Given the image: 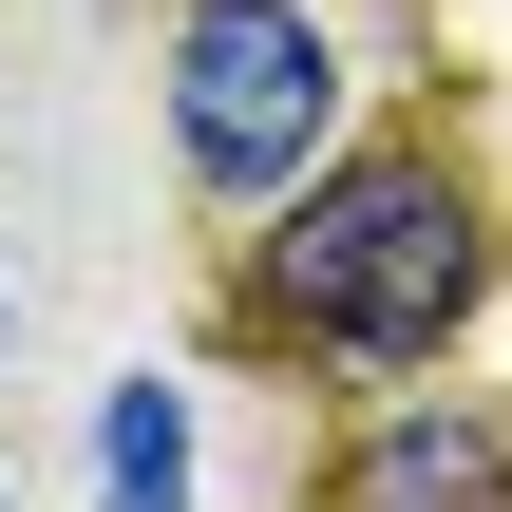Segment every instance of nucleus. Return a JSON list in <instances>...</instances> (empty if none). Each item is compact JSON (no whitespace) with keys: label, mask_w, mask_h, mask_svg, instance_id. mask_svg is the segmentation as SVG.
Segmentation results:
<instances>
[{"label":"nucleus","mask_w":512,"mask_h":512,"mask_svg":"<svg viewBox=\"0 0 512 512\" xmlns=\"http://www.w3.org/2000/svg\"><path fill=\"white\" fill-rule=\"evenodd\" d=\"M266 266H285V304H304L323 342H361V361H418V342L475 304L494 228H475V190H456L437 152H361V171H304V228H285Z\"/></svg>","instance_id":"nucleus-1"},{"label":"nucleus","mask_w":512,"mask_h":512,"mask_svg":"<svg viewBox=\"0 0 512 512\" xmlns=\"http://www.w3.org/2000/svg\"><path fill=\"white\" fill-rule=\"evenodd\" d=\"M95 494H114V512H190V399H171V380H114V418H95Z\"/></svg>","instance_id":"nucleus-4"},{"label":"nucleus","mask_w":512,"mask_h":512,"mask_svg":"<svg viewBox=\"0 0 512 512\" xmlns=\"http://www.w3.org/2000/svg\"><path fill=\"white\" fill-rule=\"evenodd\" d=\"M323 114H342V38L304 0H190L171 38V133L209 190H304L323 171Z\"/></svg>","instance_id":"nucleus-2"},{"label":"nucleus","mask_w":512,"mask_h":512,"mask_svg":"<svg viewBox=\"0 0 512 512\" xmlns=\"http://www.w3.org/2000/svg\"><path fill=\"white\" fill-rule=\"evenodd\" d=\"M342 512H512V437H475V418H380L342 456Z\"/></svg>","instance_id":"nucleus-3"}]
</instances>
